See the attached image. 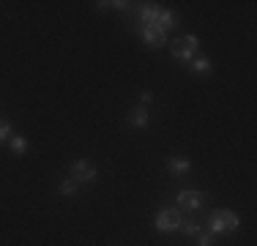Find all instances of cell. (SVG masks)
I'll return each instance as SVG.
<instances>
[{"mask_svg": "<svg viewBox=\"0 0 257 246\" xmlns=\"http://www.w3.org/2000/svg\"><path fill=\"white\" fill-rule=\"evenodd\" d=\"M238 230V216L230 208H222V211H213L208 216V232L211 235H224V232H235Z\"/></svg>", "mask_w": 257, "mask_h": 246, "instance_id": "1", "label": "cell"}, {"mask_svg": "<svg viewBox=\"0 0 257 246\" xmlns=\"http://www.w3.org/2000/svg\"><path fill=\"white\" fill-rule=\"evenodd\" d=\"M197 49H200V39H197V36H181V39H175L173 44H170L173 58L181 60V63H186V66L197 58Z\"/></svg>", "mask_w": 257, "mask_h": 246, "instance_id": "2", "label": "cell"}, {"mask_svg": "<svg viewBox=\"0 0 257 246\" xmlns=\"http://www.w3.org/2000/svg\"><path fill=\"white\" fill-rule=\"evenodd\" d=\"M178 227H181V213L175 211V208L159 211V216H156V230L159 232H175Z\"/></svg>", "mask_w": 257, "mask_h": 246, "instance_id": "3", "label": "cell"}, {"mask_svg": "<svg viewBox=\"0 0 257 246\" xmlns=\"http://www.w3.org/2000/svg\"><path fill=\"white\" fill-rule=\"evenodd\" d=\"M71 181H77V183L96 181V167L88 162V159H77V162L71 164Z\"/></svg>", "mask_w": 257, "mask_h": 246, "instance_id": "4", "label": "cell"}, {"mask_svg": "<svg viewBox=\"0 0 257 246\" xmlns=\"http://www.w3.org/2000/svg\"><path fill=\"white\" fill-rule=\"evenodd\" d=\"M137 36L145 41L148 47H164V41H167V33L164 30H159L156 25H140L137 28Z\"/></svg>", "mask_w": 257, "mask_h": 246, "instance_id": "5", "label": "cell"}, {"mask_svg": "<svg viewBox=\"0 0 257 246\" xmlns=\"http://www.w3.org/2000/svg\"><path fill=\"white\" fill-rule=\"evenodd\" d=\"M203 200L205 197L200 192H192V189H186V192L178 194V205L183 211H200V208H203Z\"/></svg>", "mask_w": 257, "mask_h": 246, "instance_id": "6", "label": "cell"}, {"mask_svg": "<svg viewBox=\"0 0 257 246\" xmlns=\"http://www.w3.org/2000/svg\"><path fill=\"white\" fill-rule=\"evenodd\" d=\"M159 14H162V9H159L156 3H140V9H137V22H140V25H156Z\"/></svg>", "mask_w": 257, "mask_h": 246, "instance_id": "7", "label": "cell"}, {"mask_svg": "<svg viewBox=\"0 0 257 246\" xmlns=\"http://www.w3.org/2000/svg\"><path fill=\"white\" fill-rule=\"evenodd\" d=\"M189 167H192V162H189V159H183V156H173L167 162V170L173 172V175H183V172H189Z\"/></svg>", "mask_w": 257, "mask_h": 246, "instance_id": "8", "label": "cell"}, {"mask_svg": "<svg viewBox=\"0 0 257 246\" xmlns=\"http://www.w3.org/2000/svg\"><path fill=\"white\" fill-rule=\"evenodd\" d=\"M148 109L145 107H134L132 109V115H128V123H132V126H137V129H145L148 126Z\"/></svg>", "mask_w": 257, "mask_h": 246, "instance_id": "9", "label": "cell"}, {"mask_svg": "<svg viewBox=\"0 0 257 246\" xmlns=\"http://www.w3.org/2000/svg\"><path fill=\"white\" fill-rule=\"evenodd\" d=\"M175 25H178V17H175L173 11H164V9H162V14H159V20H156V28L167 33V30L175 28Z\"/></svg>", "mask_w": 257, "mask_h": 246, "instance_id": "10", "label": "cell"}, {"mask_svg": "<svg viewBox=\"0 0 257 246\" xmlns=\"http://www.w3.org/2000/svg\"><path fill=\"white\" fill-rule=\"evenodd\" d=\"M189 69L197 71V74H208V71H211V60H208V58H200V55H197V58L189 63Z\"/></svg>", "mask_w": 257, "mask_h": 246, "instance_id": "11", "label": "cell"}, {"mask_svg": "<svg viewBox=\"0 0 257 246\" xmlns=\"http://www.w3.org/2000/svg\"><path fill=\"white\" fill-rule=\"evenodd\" d=\"M178 230L183 232V235H197V232H200V224H197L194 219H181V227H178Z\"/></svg>", "mask_w": 257, "mask_h": 246, "instance_id": "12", "label": "cell"}, {"mask_svg": "<svg viewBox=\"0 0 257 246\" xmlns=\"http://www.w3.org/2000/svg\"><path fill=\"white\" fill-rule=\"evenodd\" d=\"M9 145H11V151H14V153H25L28 151V140L25 137H11Z\"/></svg>", "mask_w": 257, "mask_h": 246, "instance_id": "13", "label": "cell"}, {"mask_svg": "<svg viewBox=\"0 0 257 246\" xmlns=\"http://www.w3.org/2000/svg\"><path fill=\"white\" fill-rule=\"evenodd\" d=\"M60 194H63V197H74L77 194V181H71V178H69V181H63V183H60Z\"/></svg>", "mask_w": 257, "mask_h": 246, "instance_id": "14", "label": "cell"}, {"mask_svg": "<svg viewBox=\"0 0 257 246\" xmlns=\"http://www.w3.org/2000/svg\"><path fill=\"white\" fill-rule=\"evenodd\" d=\"M11 140V123L9 120H0V143Z\"/></svg>", "mask_w": 257, "mask_h": 246, "instance_id": "15", "label": "cell"}, {"mask_svg": "<svg viewBox=\"0 0 257 246\" xmlns=\"http://www.w3.org/2000/svg\"><path fill=\"white\" fill-rule=\"evenodd\" d=\"M197 241H200V246H213V235H211V232H203V230H200V232H197Z\"/></svg>", "mask_w": 257, "mask_h": 246, "instance_id": "16", "label": "cell"}, {"mask_svg": "<svg viewBox=\"0 0 257 246\" xmlns=\"http://www.w3.org/2000/svg\"><path fill=\"white\" fill-rule=\"evenodd\" d=\"M140 101H143V107H145V104H151V101H154V93H151V90H143V93H140Z\"/></svg>", "mask_w": 257, "mask_h": 246, "instance_id": "17", "label": "cell"}]
</instances>
